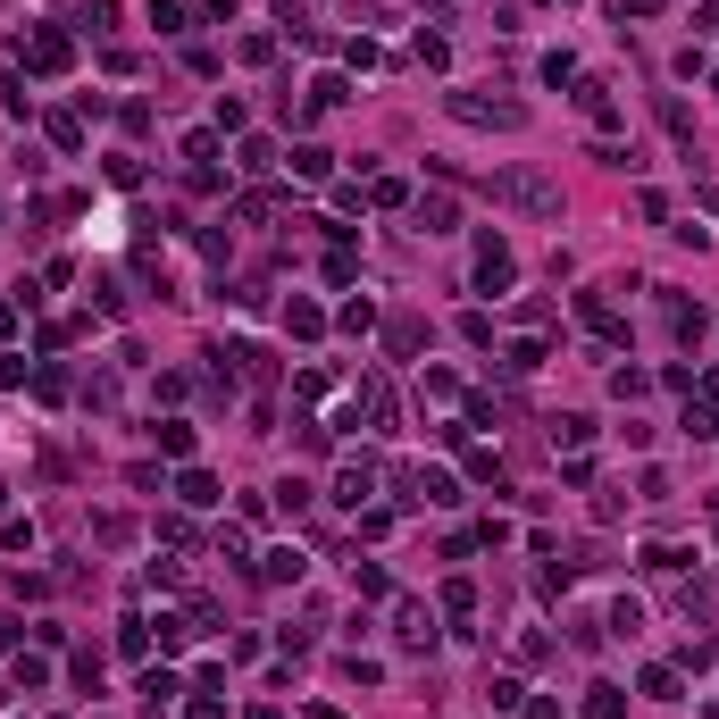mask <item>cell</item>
I'll list each match as a JSON object with an SVG mask.
<instances>
[{"instance_id":"cell-10","label":"cell","mask_w":719,"mask_h":719,"mask_svg":"<svg viewBox=\"0 0 719 719\" xmlns=\"http://www.w3.org/2000/svg\"><path fill=\"white\" fill-rule=\"evenodd\" d=\"M419 226H427V235H452V226H460L452 193H427V201H419Z\"/></svg>"},{"instance_id":"cell-13","label":"cell","mask_w":719,"mask_h":719,"mask_svg":"<svg viewBox=\"0 0 719 719\" xmlns=\"http://www.w3.org/2000/svg\"><path fill=\"white\" fill-rule=\"evenodd\" d=\"M368 201H377V210H402L410 184H402V176H377V184H368Z\"/></svg>"},{"instance_id":"cell-11","label":"cell","mask_w":719,"mask_h":719,"mask_svg":"<svg viewBox=\"0 0 719 719\" xmlns=\"http://www.w3.org/2000/svg\"><path fill=\"white\" fill-rule=\"evenodd\" d=\"M586 719H628V694L619 686H586Z\"/></svg>"},{"instance_id":"cell-7","label":"cell","mask_w":719,"mask_h":719,"mask_svg":"<svg viewBox=\"0 0 719 719\" xmlns=\"http://www.w3.org/2000/svg\"><path fill=\"white\" fill-rule=\"evenodd\" d=\"M393 628H402V644H419V653L435 644V619L419 611V602H402V611H393Z\"/></svg>"},{"instance_id":"cell-18","label":"cell","mask_w":719,"mask_h":719,"mask_svg":"<svg viewBox=\"0 0 719 719\" xmlns=\"http://www.w3.org/2000/svg\"><path fill=\"white\" fill-rule=\"evenodd\" d=\"M586 435H594V419H577V410H569V419H552V444H586Z\"/></svg>"},{"instance_id":"cell-16","label":"cell","mask_w":719,"mask_h":719,"mask_svg":"<svg viewBox=\"0 0 719 719\" xmlns=\"http://www.w3.org/2000/svg\"><path fill=\"white\" fill-rule=\"evenodd\" d=\"M285 327H293V335H318L327 318H318V301H293V310H285Z\"/></svg>"},{"instance_id":"cell-15","label":"cell","mask_w":719,"mask_h":719,"mask_svg":"<svg viewBox=\"0 0 719 719\" xmlns=\"http://www.w3.org/2000/svg\"><path fill=\"white\" fill-rule=\"evenodd\" d=\"M544 368V343H510V377H536Z\"/></svg>"},{"instance_id":"cell-5","label":"cell","mask_w":719,"mask_h":719,"mask_svg":"<svg viewBox=\"0 0 719 719\" xmlns=\"http://www.w3.org/2000/svg\"><path fill=\"white\" fill-rule=\"evenodd\" d=\"M577 318H586V327H594L602 343H619V310H611L602 293H577Z\"/></svg>"},{"instance_id":"cell-14","label":"cell","mask_w":719,"mask_h":719,"mask_svg":"<svg viewBox=\"0 0 719 719\" xmlns=\"http://www.w3.org/2000/svg\"><path fill=\"white\" fill-rule=\"evenodd\" d=\"M176 694H184V686L168 678V669H151V678H143V703H151V711H159V703H176Z\"/></svg>"},{"instance_id":"cell-21","label":"cell","mask_w":719,"mask_h":719,"mask_svg":"<svg viewBox=\"0 0 719 719\" xmlns=\"http://www.w3.org/2000/svg\"><path fill=\"white\" fill-rule=\"evenodd\" d=\"M184 719H226V711H218V703H193V711H184Z\"/></svg>"},{"instance_id":"cell-8","label":"cell","mask_w":719,"mask_h":719,"mask_svg":"<svg viewBox=\"0 0 719 719\" xmlns=\"http://www.w3.org/2000/svg\"><path fill=\"white\" fill-rule=\"evenodd\" d=\"M176 502L210 510V502H218V477H210V469H184V477H176Z\"/></svg>"},{"instance_id":"cell-23","label":"cell","mask_w":719,"mask_h":719,"mask_svg":"<svg viewBox=\"0 0 719 719\" xmlns=\"http://www.w3.org/2000/svg\"><path fill=\"white\" fill-rule=\"evenodd\" d=\"M0 502H9V485H0Z\"/></svg>"},{"instance_id":"cell-17","label":"cell","mask_w":719,"mask_h":719,"mask_svg":"<svg viewBox=\"0 0 719 719\" xmlns=\"http://www.w3.org/2000/svg\"><path fill=\"white\" fill-rule=\"evenodd\" d=\"M151 26L159 34H184V0H151Z\"/></svg>"},{"instance_id":"cell-12","label":"cell","mask_w":719,"mask_h":719,"mask_svg":"<svg viewBox=\"0 0 719 719\" xmlns=\"http://www.w3.org/2000/svg\"><path fill=\"white\" fill-rule=\"evenodd\" d=\"M151 435H159V452H176V460H184V452H193V427H184V419H159Z\"/></svg>"},{"instance_id":"cell-22","label":"cell","mask_w":719,"mask_h":719,"mask_svg":"<svg viewBox=\"0 0 719 719\" xmlns=\"http://www.w3.org/2000/svg\"><path fill=\"white\" fill-rule=\"evenodd\" d=\"M9 636H17V619H0V644H9Z\"/></svg>"},{"instance_id":"cell-24","label":"cell","mask_w":719,"mask_h":719,"mask_svg":"<svg viewBox=\"0 0 719 719\" xmlns=\"http://www.w3.org/2000/svg\"><path fill=\"white\" fill-rule=\"evenodd\" d=\"M703 719H719V711H703Z\"/></svg>"},{"instance_id":"cell-4","label":"cell","mask_w":719,"mask_h":719,"mask_svg":"<svg viewBox=\"0 0 719 719\" xmlns=\"http://www.w3.org/2000/svg\"><path fill=\"white\" fill-rule=\"evenodd\" d=\"M26 59L42 67V76H59V67H67V59H76V42H67L59 26H34V34H26Z\"/></svg>"},{"instance_id":"cell-1","label":"cell","mask_w":719,"mask_h":719,"mask_svg":"<svg viewBox=\"0 0 719 719\" xmlns=\"http://www.w3.org/2000/svg\"><path fill=\"white\" fill-rule=\"evenodd\" d=\"M485 184H494V201L519 210V218H561V184H552L544 168H502V176H485Z\"/></svg>"},{"instance_id":"cell-9","label":"cell","mask_w":719,"mask_h":719,"mask_svg":"<svg viewBox=\"0 0 719 719\" xmlns=\"http://www.w3.org/2000/svg\"><path fill=\"white\" fill-rule=\"evenodd\" d=\"M360 494H377V469H368V460H360V469H343V477H335V502H343V510H360Z\"/></svg>"},{"instance_id":"cell-20","label":"cell","mask_w":719,"mask_h":719,"mask_svg":"<svg viewBox=\"0 0 719 719\" xmlns=\"http://www.w3.org/2000/svg\"><path fill=\"white\" fill-rule=\"evenodd\" d=\"M469 477H477V485H494V494H502V460H494V452H469Z\"/></svg>"},{"instance_id":"cell-3","label":"cell","mask_w":719,"mask_h":719,"mask_svg":"<svg viewBox=\"0 0 719 719\" xmlns=\"http://www.w3.org/2000/svg\"><path fill=\"white\" fill-rule=\"evenodd\" d=\"M510 276H519L510 243H502V235H485V243H477V293H510Z\"/></svg>"},{"instance_id":"cell-19","label":"cell","mask_w":719,"mask_h":719,"mask_svg":"<svg viewBox=\"0 0 719 719\" xmlns=\"http://www.w3.org/2000/svg\"><path fill=\"white\" fill-rule=\"evenodd\" d=\"M335 101H352V92H343V76H318V84H310V109H335Z\"/></svg>"},{"instance_id":"cell-2","label":"cell","mask_w":719,"mask_h":719,"mask_svg":"<svg viewBox=\"0 0 719 719\" xmlns=\"http://www.w3.org/2000/svg\"><path fill=\"white\" fill-rule=\"evenodd\" d=\"M444 109H452L460 126H502V134H519V126H527V101H510V92H477V84L444 92Z\"/></svg>"},{"instance_id":"cell-6","label":"cell","mask_w":719,"mask_h":719,"mask_svg":"<svg viewBox=\"0 0 719 719\" xmlns=\"http://www.w3.org/2000/svg\"><path fill=\"white\" fill-rule=\"evenodd\" d=\"M577 109H586L594 126H619V101H611V84H577Z\"/></svg>"}]
</instances>
